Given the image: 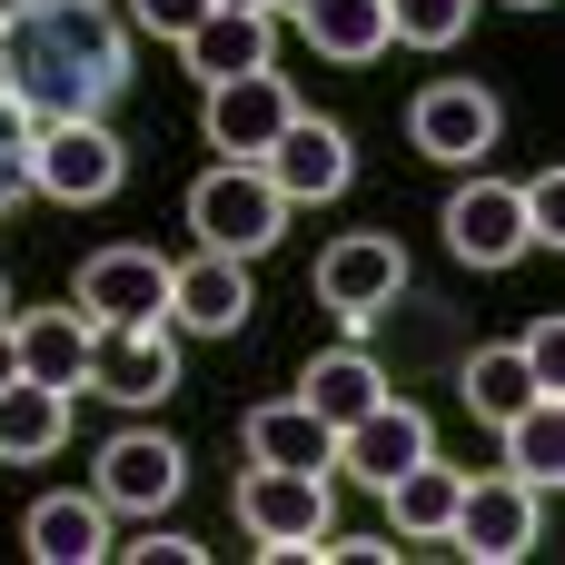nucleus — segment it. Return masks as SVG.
<instances>
[{
    "instance_id": "nucleus-7",
    "label": "nucleus",
    "mask_w": 565,
    "mask_h": 565,
    "mask_svg": "<svg viewBox=\"0 0 565 565\" xmlns=\"http://www.w3.org/2000/svg\"><path fill=\"white\" fill-rule=\"evenodd\" d=\"M199 119H209V149H218V159H268V139L298 119V89H288L278 60H268V70H228V79H209Z\"/></svg>"
},
{
    "instance_id": "nucleus-31",
    "label": "nucleus",
    "mask_w": 565,
    "mask_h": 565,
    "mask_svg": "<svg viewBox=\"0 0 565 565\" xmlns=\"http://www.w3.org/2000/svg\"><path fill=\"white\" fill-rule=\"evenodd\" d=\"M516 348H526V367H536L546 387H556V377H565V318H536V328H526Z\"/></svg>"
},
{
    "instance_id": "nucleus-8",
    "label": "nucleus",
    "mask_w": 565,
    "mask_h": 565,
    "mask_svg": "<svg viewBox=\"0 0 565 565\" xmlns=\"http://www.w3.org/2000/svg\"><path fill=\"white\" fill-rule=\"evenodd\" d=\"M179 487H189V447H179L169 427H119V437L99 447V477H89V497H99L109 516H159Z\"/></svg>"
},
{
    "instance_id": "nucleus-21",
    "label": "nucleus",
    "mask_w": 565,
    "mask_h": 565,
    "mask_svg": "<svg viewBox=\"0 0 565 565\" xmlns=\"http://www.w3.org/2000/svg\"><path fill=\"white\" fill-rule=\"evenodd\" d=\"M70 447V387H40V377H10L0 387V467H40Z\"/></svg>"
},
{
    "instance_id": "nucleus-2",
    "label": "nucleus",
    "mask_w": 565,
    "mask_h": 565,
    "mask_svg": "<svg viewBox=\"0 0 565 565\" xmlns=\"http://www.w3.org/2000/svg\"><path fill=\"white\" fill-rule=\"evenodd\" d=\"M228 507H238L248 546H258L268 565H278V556L308 565V556H318V536L338 526V477H318V467H248Z\"/></svg>"
},
{
    "instance_id": "nucleus-20",
    "label": "nucleus",
    "mask_w": 565,
    "mask_h": 565,
    "mask_svg": "<svg viewBox=\"0 0 565 565\" xmlns=\"http://www.w3.org/2000/svg\"><path fill=\"white\" fill-rule=\"evenodd\" d=\"M457 487H467V477H457L447 457H417L407 477H387V487H377V497H387V536H397V546H447Z\"/></svg>"
},
{
    "instance_id": "nucleus-3",
    "label": "nucleus",
    "mask_w": 565,
    "mask_h": 565,
    "mask_svg": "<svg viewBox=\"0 0 565 565\" xmlns=\"http://www.w3.org/2000/svg\"><path fill=\"white\" fill-rule=\"evenodd\" d=\"M189 228H199V248L268 258V248L288 238V199H278V179H268L258 159H218V169L189 189Z\"/></svg>"
},
{
    "instance_id": "nucleus-22",
    "label": "nucleus",
    "mask_w": 565,
    "mask_h": 565,
    "mask_svg": "<svg viewBox=\"0 0 565 565\" xmlns=\"http://www.w3.org/2000/svg\"><path fill=\"white\" fill-rule=\"evenodd\" d=\"M497 437H507V477H526L536 497H556V487H565V397H556V387H536Z\"/></svg>"
},
{
    "instance_id": "nucleus-13",
    "label": "nucleus",
    "mask_w": 565,
    "mask_h": 565,
    "mask_svg": "<svg viewBox=\"0 0 565 565\" xmlns=\"http://www.w3.org/2000/svg\"><path fill=\"white\" fill-rule=\"evenodd\" d=\"M179 387V328H99L89 338V387L79 397H109V407H159Z\"/></svg>"
},
{
    "instance_id": "nucleus-11",
    "label": "nucleus",
    "mask_w": 565,
    "mask_h": 565,
    "mask_svg": "<svg viewBox=\"0 0 565 565\" xmlns=\"http://www.w3.org/2000/svg\"><path fill=\"white\" fill-rule=\"evenodd\" d=\"M447 248H457L467 268H516V258H536L526 189H516V179H467V189L447 199Z\"/></svg>"
},
{
    "instance_id": "nucleus-32",
    "label": "nucleus",
    "mask_w": 565,
    "mask_h": 565,
    "mask_svg": "<svg viewBox=\"0 0 565 565\" xmlns=\"http://www.w3.org/2000/svg\"><path fill=\"white\" fill-rule=\"evenodd\" d=\"M20 377V348H10V318H0V387Z\"/></svg>"
},
{
    "instance_id": "nucleus-9",
    "label": "nucleus",
    "mask_w": 565,
    "mask_h": 565,
    "mask_svg": "<svg viewBox=\"0 0 565 565\" xmlns=\"http://www.w3.org/2000/svg\"><path fill=\"white\" fill-rule=\"evenodd\" d=\"M258 169L278 179V199H288V209H328V199H348V179H358V139H348L338 119L298 109V119L268 139V159H258Z\"/></svg>"
},
{
    "instance_id": "nucleus-10",
    "label": "nucleus",
    "mask_w": 565,
    "mask_h": 565,
    "mask_svg": "<svg viewBox=\"0 0 565 565\" xmlns=\"http://www.w3.org/2000/svg\"><path fill=\"white\" fill-rule=\"evenodd\" d=\"M407 139L437 159V169H477L497 149V89L487 79H427L407 99Z\"/></svg>"
},
{
    "instance_id": "nucleus-25",
    "label": "nucleus",
    "mask_w": 565,
    "mask_h": 565,
    "mask_svg": "<svg viewBox=\"0 0 565 565\" xmlns=\"http://www.w3.org/2000/svg\"><path fill=\"white\" fill-rule=\"evenodd\" d=\"M457 387H467V417L507 427V417H516V407H526V397H536L546 377H536V367H526V348L507 338V348H477V358L457 367Z\"/></svg>"
},
{
    "instance_id": "nucleus-26",
    "label": "nucleus",
    "mask_w": 565,
    "mask_h": 565,
    "mask_svg": "<svg viewBox=\"0 0 565 565\" xmlns=\"http://www.w3.org/2000/svg\"><path fill=\"white\" fill-rule=\"evenodd\" d=\"M477 30V0H387V40H417V50H457Z\"/></svg>"
},
{
    "instance_id": "nucleus-12",
    "label": "nucleus",
    "mask_w": 565,
    "mask_h": 565,
    "mask_svg": "<svg viewBox=\"0 0 565 565\" xmlns=\"http://www.w3.org/2000/svg\"><path fill=\"white\" fill-rule=\"evenodd\" d=\"M70 298L89 308V328H159L169 318V258L159 248H99V258H79Z\"/></svg>"
},
{
    "instance_id": "nucleus-35",
    "label": "nucleus",
    "mask_w": 565,
    "mask_h": 565,
    "mask_svg": "<svg viewBox=\"0 0 565 565\" xmlns=\"http://www.w3.org/2000/svg\"><path fill=\"white\" fill-rule=\"evenodd\" d=\"M0 318H10V288H0Z\"/></svg>"
},
{
    "instance_id": "nucleus-30",
    "label": "nucleus",
    "mask_w": 565,
    "mask_h": 565,
    "mask_svg": "<svg viewBox=\"0 0 565 565\" xmlns=\"http://www.w3.org/2000/svg\"><path fill=\"white\" fill-rule=\"evenodd\" d=\"M526 218H536V248H556V238H565V228H556V218H565V179H556V169L526 179Z\"/></svg>"
},
{
    "instance_id": "nucleus-29",
    "label": "nucleus",
    "mask_w": 565,
    "mask_h": 565,
    "mask_svg": "<svg viewBox=\"0 0 565 565\" xmlns=\"http://www.w3.org/2000/svg\"><path fill=\"white\" fill-rule=\"evenodd\" d=\"M199 10H209V0H129V30H149V40H189Z\"/></svg>"
},
{
    "instance_id": "nucleus-4",
    "label": "nucleus",
    "mask_w": 565,
    "mask_h": 565,
    "mask_svg": "<svg viewBox=\"0 0 565 565\" xmlns=\"http://www.w3.org/2000/svg\"><path fill=\"white\" fill-rule=\"evenodd\" d=\"M119 179H129V149H119L109 119H40V129H30V189H40V199L99 209Z\"/></svg>"
},
{
    "instance_id": "nucleus-16",
    "label": "nucleus",
    "mask_w": 565,
    "mask_h": 565,
    "mask_svg": "<svg viewBox=\"0 0 565 565\" xmlns=\"http://www.w3.org/2000/svg\"><path fill=\"white\" fill-rule=\"evenodd\" d=\"M179 60H189L199 79H228V70H268V60H278V10H228V0H209V10L189 20Z\"/></svg>"
},
{
    "instance_id": "nucleus-1",
    "label": "nucleus",
    "mask_w": 565,
    "mask_h": 565,
    "mask_svg": "<svg viewBox=\"0 0 565 565\" xmlns=\"http://www.w3.org/2000/svg\"><path fill=\"white\" fill-rule=\"evenodd\" d=\"M139 50L109 0H10L0 10V89L30 119H99L129 89Z\"/></svg>"
},
{
    "instance_id": "nucleus-18",
    "label": "nucleus",
    "mask_w": 565,
    "mask_h": 565,
    "mask_svg": "<svg viewBox=\"0 0 565 565\" xmlns=\"http://www.w3.org/2000/svg\"><path fill=\"white\" fill-rule=\"evenodd\" d=\"M238 447H248V467H318V477H328L338 427H328V417H308L298 397H258V407L238 417Z\"/></svg>"
},
{
    "instance_id": "nucleus-15",
    "label": "nucleus",
    "mask_w": 565,
    "mask_h": 565,
    "mask_svg": "<svg viewBox=\"0 0 565 565\" xmlns=\"http://www.w3.org/2000/svg\"><path fill=\"white\" fill-rule=\"evenodd\" d=\"M417 457H437L427 417H417L407 397H377V407H358V417L338 427V457H328V477H358V487H387V477H407Z\"/></svg>"
},
{
    "instance_id": "nucleus-5",
    "label": "nucleus",
    "mask_w": 565,
    "mask_h": 565,
    "mask_svg": "<svg viewBox=\"0 0 565 565\" xmlns=\"http://www.w3.org/2000/svg\"><path fill=\"white\" fill-rule=\"evenodd\" d=\"M536 536H546V497L526 487V477H467L457 487V516H447V546L467 565H516L536 556Z\"/></svg>"
},
{
    "instance_id": "nucleus-34",
    "label": "nucleus",
    "mask_w": 565,
    "mask_h": 565,
    "mask_svg": "<svg viewBox=\"0 0 565 565\" xmlns=\"http://www.w3.org/2000/svg\"><path fill=\"white\" fill-rule=\"evenodd\" d=\"M507 10H556V0H507Z\"/></svg>"
},
{
    "instance_id": "nucleus-17",
    "label": "nucleus",
    "mask_w": 565,
    "mask_h": 565,
    "mask_svg": "<svg viewBox=\"0 0 565 565\" xmlns=\"http://www.w3.org/2000/svg\"><path fill=\"white\" fill-rule=\"evenodd\" d=\"M89 308L70 298V308H30V318H10V348H20V377H40V387H89Z\"/></svg>"
},
{
    "instance_id": "nucleus-6",
    "label": "nucleus",
    "mask_w": 565,
    "mask_h": 565,
    "mask_svg": "<svg viewBox=\"0 0 565 565\" xmlns=\"http://www.w3.org/2000/svg\"><path fill=\"white\" fill-rule=\"evenodd\" d=\"M397 298H407V248H397V238L348 228V238H328V248H318V308H328V318L377 328Z\"/></svg>"
},
{
    "instance_id": "nucleus-27",
    "label": "nucleus",
    "mask_w": 565,
    "mask_h": 565,
    "mask_svg": "<svg viewBox=\"0 0 565 565\" xmlns=\"http://www.w3.org/2000/svg\"><path fill=\"white\" fill-rule=\"evenodd\" d=\"M30 129H40V119H30V109L0 89V218L30 199Z\"/></svg>"
},
{
    "instance_id": "nucleus-33",
    "label": "nucleus",
    "mask_w": 565,
    "mask_h": 565,
    "mask_svg": "<svg viewBox=\"0 0 565 565\" xmlns=\"http://www.w3.org/2000/svg\"><path fill=\"white\" fill-rule=\"evenodd\" d=\"M228 10H278V0H228Z\"/></svg>"
},
{
    "instance_id": "nucleus-23",
    "label": "nucleus",
    "mask_w": 565,
    "mask_h": 565,
    "mask_svg": "<svg viewBox=\"0 0 565 565\" xmlns=\"http://www.w3.org/2000/svg\"><path fill=\"white\" fill-rule=\"evenodd\" d=\"M288 10H298L308 50L338 60V70H367L387 50V0H288Z\"/></svg>"
},
{
    "instance_id": "nucleus-24",
    "label": "nucleus",
    "mask_w": 565,
    "mask_h": 565,
    "mask_svg": "<svg viewBox=\"0 0 565 565\" xmlns=\"http://www.w3.org/2000/svg\"><path fill=\"white\" fill-rule=\"evenodd\" d=\"M387 397V377H377V358L367 348H328V358H308L298 367V407L308 417H328V427H348L358 407H377Z\"/></svg>"
},
{
    "instance_id": "nucleus-28",
    "label": "nucleus",
    "mask_w": 565,
    "mask_h": 565,
    "mask_svg": "<svg viewBox=\"0 0 565 565\" xmlns=\"http://www.w3.org/2000/svg\"><path fill=\"white\" fill-rule=\"evenodd\" d=\"M109 556H129V565H199L209 546H199V536H169V526H149V536H129V546H109Z\"/></svg>"
},
{
    "instance_id": "nucleus-19",
    "label": "nucleus",
    "mask_w": 565,
    "mask_h": 565,
    "mask_svg": "<svg viewBox=\"0 0 565 565\" xmlns=\"http://www.w3.org/2000/svg\"><path fill=\"white\" fill-rule=\"evenodd\" d=\"M20 546H30V565H99L109 556V507L89 487L79 497H40L20 516Z\"/></svg>"
},
{
    "instance_id": "nucleus-14",
    "label": "nucleus",
    "mask_w": 565,
    "mask_h": 565,
    "mask_svg": "<svg viewBox=\"0 0 565 565\" xmlns=\"http://www.w3.org/2000/svg\"><path fill=\"white\" fill-rule=\"evenodd\" d=\"M248 258H228V248H189V258H169V328L179 338H238L248 328Z\"/></svg>"
}]
</instances>
